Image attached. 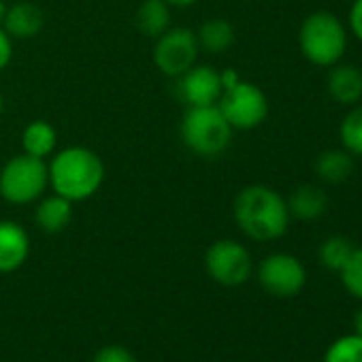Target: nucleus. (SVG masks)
Returning a JSON list of instances; mask_svg holds the SVG:
<instances>
[{
	"label": "nucleus",
	"instance_id": "1a4fd4ad",
	"mask_svg": "<svg viewBox=\"0 0 362 362\" xmlns=\"http://www.w3.org/2000/svg\"><path fill=\"white\" fill-rule=\"evenodd\" d=\"M258 284L264 292L277 298H292L307 284L305 264L292 254H271L258 267Z\"/></svg>",
	"mask_w": 362,
	"mask_h": 362
},
{
	"label": "nucleus",
	"instance_id": "2eb2a0df",
	"mask_svg": "<svg viewBox=\"0 0 362 362\" xmlns=\"http://www.w3.org/2000/svg\"><path fill=\"white\" fill-rule=\"evenodd\" d=\"M35 220H37L39 228L49 233V235L62 233L73 220V203L54 192L52 197L43 199L37 205Z\"/></svg>",
	"mask_w": 362,
	"mask_h": 362
},
{
	"label": "nucleus",
	"instance_id": "4be33fe9",
	"mask_svg": "<svg viewBox=\"0 0 362 362\" xmlns=\"http://www.w3.org/2000/svg\"><path fill=\"white\" fill-rule=\"evenodd\" d=\"M324 362H362V337L343 334L332 341L324 354Z\"/></svg>",
	"mask_w": 362,
	"mask_h": 362
},
{
	"label": "nucleus",
	"instance_id": "f8f14e48",
	"mask_svg": "<svg viewBox=\"0 0 362 362\" xmlns=\"http://www.w3.org/2000/svg\"><path fill=\"white\" fill-rule=\"evenodd\" d=\"M328 96L343 105L354 107L362 100V71L354 64H334L326 77Z\"/></svg>",
	"mask_w": 362,
	"mask_h": 362
},
{
	"label": "nucleus",
	"instance_id": "0eeeda50",
	"mask_svg": "<svg viewBox=\"0 0 362 362\" xmlns=\"http://www.w3.org/2000/svg\"><path fill=\"white\" fill-rule=\"evenodd\" d=\"M205 269L216 284L224 288H239L252 277L254 262L243 243L235 239H220L207 247Z\"/></svg>",
	"mask_w": 362,
	"mask_h": 362
},
{
	"label": "nucleus",
	"instance_id": "5701e85b",
	"mask_svg": "<svg viewBox=\"0 0 362 362\" xmlns=\"http://www.w3.org/2000/svg\"><path fill=\"white\" fill-rule=\"evenodd\" d=\"M343 288L354 296L362 300V247H354L351 256L339 271Z\"/></svg>",
	"mask_w": 362,
	"mask_h": 362
},
{
	"label": "nucleus",
	"instance_id": "412c9836",
	"mask_svg": "<svg viewBox=\"0 0 362 362\" xmlns=\"http://www.w3.org/2000/svg\"><path fill=\"white\" fill-rule=\"evenodd\" d=\"M339 136L343 149H347L351 156L362 158V105H354L351 111L343 117L339 126Z\"/></svg>",
	"mask_w": 362,
	"mask_h": 362
},
{
	"label": "nucleus",
	"instance_id": "4468645a",
	"mask_svg": "<svg viewBox=\"0 0 362 362\" xmlns=\"http://www.w3.org/2000/svg\"><path fill=\"white\" fill-rule=\"evenodd\" d=\"M286 203H288L290 218H296L300 222H313V220L322 218L328 207L326 192L313 184L298 186Z\"/></svg>",
	"mask_w": 362,
	"mask_h": 362
},
{
	"label": "nucleus",
	"instance_id": "393cba45",
	"mask_svg": "<svg viewBox=\"0 0 362 362\" xmlns=\"http://www.w3.org/2000/svg\"><path fill=\"white\" fill-rule=\"evenodd\" d=\"M349 28H351V35L362 43V0H354L351 7H349Z\"/></svg>",
	"mask_w": 362,
	"mask_h": 362
},
{
	"label": "nucleus",
	"instance_id": "423d86ee",
	"mask_svg": "<svg viewBox=\"0 0 362 362\" xmlns=\"http://www.w3.org/2000/svg\"><path fill=\"white\" fill-rule=\"evenodd\" d=\"M218 107L233 130H254L269 115V98L262 88L243 79L224 88Z\"/></svg>",
	"mask_w": 362,
	"mask_h": 362
},
{
	"label": "nucleus",
	"instance_id": "39448f33",
	"mask_svg": "<svg viewBox=\"0 0 362 362\" xmlns=\"http://www.w3.org/2000/svg\"><path fill=\"white\" fill-rule=\"evenodd\" d=\"M47 188L49 170L41 158L20 153L0 168V197L11 205L37 203Z\"/></svg>",
	"mask_w": 362,
	"mask_h": 362
},
{
	"label": "nucleus",
	"instance_id": "b1692460",
	"mask_svg": "<svg viewBox=\"0 0 362 362\" xmlns=\"http://www.w3.org/2000/svg\"><path fill=\"white\" fill-rule=\"evenodd\" d=\"M94 362H139L136 356L122 345H105L96 351Z\"/></svg>",
	"mask_w": 362,
	"mask_h": 362
},
{
	"label": "nucleus",
	"instance_id": "a211bd4d",
	"mask_svg": "<svg viewBox=\"0 0 362 362\" xmlns=\"http://www.w3.org/2000/svg\"><path fill=\"white\" fill-rule=\"evenodd\" d=\"M136 28L145 37L158 39L170 28V7L164 0H145L136 11Z\"/></svg>",
	"mask_w": 362,
	"mask_h": 362
},
{
	"label": "nucleus",
	"instance_id": "20e7f679",
	"mask_svg": "<svg viewBox=\"0 0 362 362\" xmlns=\"http://www.w3.org/2000/svg\"><path fill=\"white\" fill-rule=\"evenodd\" d=\"M179 132L184 145L201 158H216L224 153L233 141V126L218 105L188 107L181 117Z\"/></svg>",
	"mask_w": 362,
	"mask_h": 362
},
{
	"label": "nucleus",
	"instance_id": "dca6fc26",
	"mask_svg": "<svg viewBox=\"0 0 362 362\" xmlns=\"http://www.w3.org/2000/svg\"><path fill=\"white\" fill-rule=\"evenodd\" d=\"M56 145H58V132L45 119L30 122L22 132V149L28 156L45 160L56 151Z\"/></svg>",
	"mask_w": 362,
	"mask_h": 362
},
{
	"label": "nucleus",
	"instance_id": "7c9ffc66",
	"mask_svg": "<svg viewBox=\"0 0 362 362\" xmlns=\"http://www.w3.org/2000/svg\"><path fill=\"white\" fill-rule=\"evenodd\" d=\"M0 362H3V360H0Z\"/></svg>",
	"mask_w": 362,
	"mask_h": 362
},
{
	"label": "nucleus",
	"instance_id": "ddd939ff",
	"mask_svg": "<svg viewBox=\"0 0 362 362\" xmlns=\"http://www.w3.org/2000/svg\"><path fill=\"white\" fill-rule=\"evenodd\" d=\"M43 24H45V16L43 11L33 5V3H16L7 9V16H5V22H3V28L5 33L11 37V39H18V41H28L33 37H37L41 30H43Z\"/></svg>",
	"mask_w": 362,
	"mask_h": 362
},
{
	"label": "nucleus",
	"instance_id": "c756f323",
	"mask_svg": "<svg viewBox=\"0 0 362 362\" xmlns=\"http://www.w3.org/2000/svg\"><path fill=\"white\" fill-rule=\"evenodd\" d=\"M3 111H5V96L0 94V115H3Z\"/></svg>",
	"mask_w": 362,
	"mask_h": 362
},
{
	"label": "nucleus",
	"instance_id": "a878e982",
	"mask_svg": "<svg viewBox=\"0 0 362 362\" xmlns=\"http://www.w3.org/2000/svg\"><path fill=\"white\" fill-rule=\"evenodd\" d=\"M13 58V39L0 26V71H5Z\"/></svg>",
	"mask_w": 362,
	"mask_h": 362
},
{
	"label": "nucleus",
	"instance_id": "6e6552de",
	"mask_svg": "<svg viewBox=\"0 0 362 362\" xmlns=\"http://www.w3.org/2000/svg\"><path fill=\"white\" fill-rule=\"evenodd\" d=\"M199 39L190 28H168L156 39L153 62L166 77H179L190 71L199 60Z\"/></svg>",
	"mask_w": 362,
	"mask_h": 362
},
{
	"label": "nucleus",
	"instance_id": "7ed1b4c3",
	"mask_svg": "<svg viewBox=\"0 0 362 362\" xmlns=\"http://www.w3.org/2000/svg\"><path fill=\"white\" fill-rule=\"evenodd\" d=\"M298 45L311 64L330 69L341 62L347 49V30L334 13L313 11L300 24Z\"/></svg>",
	"mask_w": 362,
	"mask_h": 362
},
{
	"label": "nucleus",
	"instance_id": "6ab92c4d",
	"mask_svg": "<svg viewBox=\"0 0 362 362\" xmlns=\"http://www.w3.org/2000/svg\"><path fill=\"white\" fill-rule=\"evenodd\" d=\"M197 39H199L201 49H205L209 54H222V52L233 47V43H235V28L230 26V22H226L222 18H216V20L205 22L199 28Z\"/></svg>",
	"mask_w": 362,
	"mask_h": 362
},
{
	"label": "nucleus",
	"instance_id": "9b49d317",
	"mask_svg": "<svg viewBox=\"0 0 362 362\" xmlns=\"http://www.w3.org/2000/svg\"><path fill=\"white\" fill-rule=\"evenodd\" d=\"M30 254V237L13 220H0V273H16Z\"/></svg>",
	"mask_w": 362,
	"mask_h": 362
},
{
	"label": "nucleus",
	"instance_id": "bb28decb",
	"mask_svg": "<svg viewBox=\"0 0 362 362\" xmlns=\"http://www.w3.org/2000/svg\"><path fill=\"white\" fill-rule=\"evenodd\" d=\"M164 3L170 7V9H186V7H192L199 0H164Z\"/></svg>",
	"mask_w": 362,
	"mask_h": 362
},
{
	"label": "nucleus",
	"instance_id": "c85d7f7f",
	"mask_svg": "<svg viewBox=\"0 0 362 362\" xmlns=\"http://www.w3.org/2000/svg\"><path fill=\"white\" fill-rule=\"evenodd\" d=\"M7 3L5 0H0V26H3V22H5V16H7Z\"/></svg>",
	"mask_w": 362,
	"mask_h": 362
},
{
	"label": "nucleus",
	"instance_id": "aec40b11",
	"mask_svg": "<svg viewBox=\"0 0 362 362\" xmlns=\"http://www.w3.org/2000/svg\"><path fill=\"white\" fill-rule=\"evenodd\" d=\"M351 252H354L351 241L345 239V237L334 235V237L324 239V243H322L320 250H317V258H320V262H322L324 269L337 271V273H339L341 267H343V264L347 262V258L351 256Z\"/></svg>",
	"mask_w": 362,
	"mask_h": 362
},
{
	"label": "nucleus",
	"instance_id": "f257e3e1",
	"mask_svg": "<svg viewBox=\"0 0 362 362\" xmlns=\"http://www.w3.org/2000/svg\"><path fill=\"white\" fill-rule=\"evenodd\" d=\"M233 216L239 230L260 243L284 237L292 220L286 199L264 184L245 186L235 197Z\"/></svg>",
	"mask_w": 362,
	"mask_h": 362
},
{
	"label": "nucleus",
	"instance_id": "f03ea898",
	"mask_svg": "<svg viewBox=\"0 0 362 362\" xmlns=\"http://www.w3.org/2000/svg\"><path fill=\"white\" fill-rule=\"evenodd\" d=\"M47 170L49 188L71 203L92 199L105 181V164L100 156L81 145H73L54 153Z\"/></svg>",
	"mask_w": 362,
	"mask_h": 362
},
{
	"label": "nucleus",
	"instance_id": "f3484780",
	"mask_svg": "<svg viewBox=\"0 0 362 362\" xmlns=\"http://www.w3.org/2000/svg\"><path fill=\"white\" fill-rule=\"evenodd\" d=\"M354 170V156L347 149H326L315 158V175L324 184H343Z\"/></svg>",
	"mask_w": 362,
	"mask_h": 362
},
{
	"label": "nucleus",
	"instance_id": "cd10ccee",
	"mask_svg": "<svg viewBox=\"0 0 362 362\" xmlns=\"http://www.w3.org/2000/svg\"><path fill=\"white\" fill-rule=\"evenodd\" d=\"M354 326H356V334H360V337H362V307H360V311L356 313V322H354Z\"/></svg>",
	"mask_w": 362,
	"mask_h": 362
},
{
	"label": "nucleus",
	"instance_id": "9d476101",
	"mask_svg": "<svg viewBox=\"0 0 362 362\" xmlns=\"http://www.w3.org/2000/svg\"><path fill=\"white\" fill-rule=\"evenodd\" d=\"M177 94L188 107H207V105H218L224 83H222V73H218L214 66L207 64H194L190 71L177 77Z\"/></svg>",
	"mask_w": 362,
	"mask_h": 362
}]
</instances>
